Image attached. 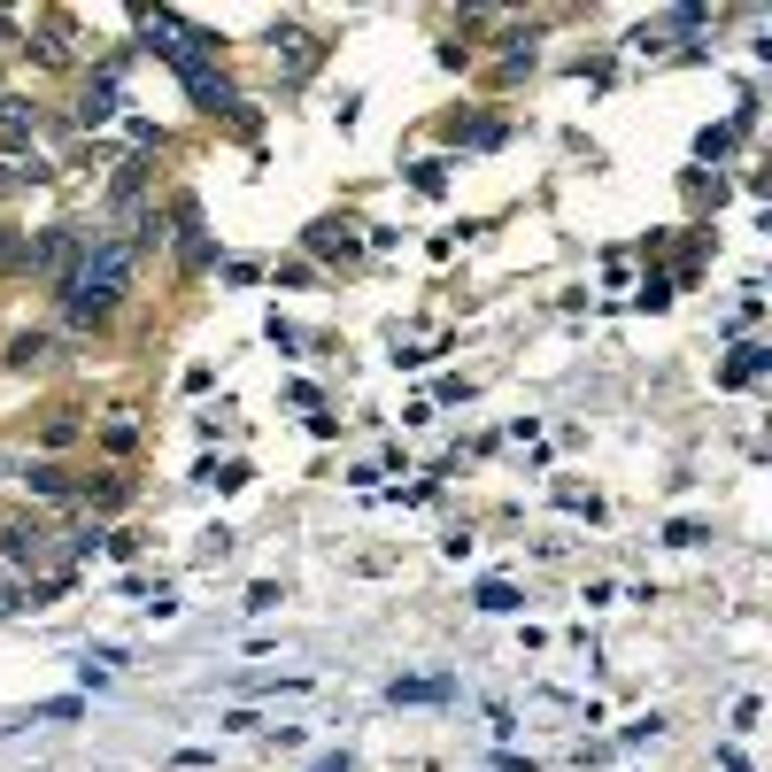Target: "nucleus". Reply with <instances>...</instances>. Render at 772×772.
<instances>
[{
    "mask_svg": "<svg viewBox=\"0 0 772 772\" xmlns=\"http://www.w3.org/2000/svg\"><path fill=\"white\" fill-rule=\"evenodd\" d=\"M140 39H148L154 62H170V70L186 78L193 109H209V117H232V109H240V93H232V86H224V70H217V47H224V39L193 31L178 8H154V16H140Z\"/></svg>",
    "mask_w": 772,
    "mask_h": 772,
    "instance_id": "1",
    "label": "nucleus"
},
{
    "mask_svg": "<svg viewBox=\"0 0 772 772\" xmlns=\"http://www.w3.org/2000/svg\"><path fill=\"white\" fill-rule=\"evenodd\" d=\"M132 271H140L132 240H93V248H86V263L54 287V294L70 302V324H109L117 302L132 294Z\"/></svg>",
    "mask_w": 772,
    "mask_h": 772,
    "instance_id": "2",
    "label": "nucleus"
},
{
    "mask_svg": "<svg viewBox=\"0 0 772 772\" xmlns=\"http://www.w3.org/2000/svg\"><path fill=\"white\" fill-rule=\"evenodd\" d=\"M93 240H101V232H86V224H47V232L31 240V263H23V271H39V279H54V287H62V279L86 263V248H93Z\"/></svg>",
    "mask_w": 772,
    "mask_h": 772,
    "instance_id": "3",
    "label": "nucleus"
},
{
    "mask_svg": "<svg viewBox=\"0 0 772 772\" xmlns=\"http://www.w3.org/2000/svg\"><path fill=\"white\" fill-rule=\"evenodd\" d=\"M124 62H132V54H109V62L93 70V86H86V93H78V109H70V124H78V132H93V124H109V117L124 109Z\"/></svg>",
    "mask_w": 772,
    "mask_h": 772,
    "instance_id": "4",
    "label": "nucleus"
},
{
    "mask_svg": "<svg viewBox=\"0 0 772 772\" xmlns=\"http://www.w3.org/2000/svg\"><path fill=\"white\" fill-rule=\"evenodd\" d=\"M271 54H279V70L302 86L309 70L324 62V39H317V31H294V23H271Z\"/></svg>",
    "mask_w": 772,
    "mask_h": 772,
    "instance_id": "5",
    "label": "nucleus"
},
{
    "mask_svg": "<svg viewBox=\"0 0 772 772\" xmlns=\"http://www.w3.org/2000/svg\"><path fill=\"white\" fill-rule=\"evenodd\" d=\"M302 248L309 255H324V263H355V255H363V232L340 224V217H317V224L302 232Z\"/></svg>",
    "mask_w": 772,
    "mask_h": 772,
    "instance_id": "6",
    "label": "nucleus"
},
{
    "mask_svg": "<svg viewBox=\"0 0 772 772\" xmlns=\"http://www.w3.org/2000/svg\"><path fill=\"white\" fill-rule=\"evenodd\" d=\"M0 140H8V154L23 162V148L39 140V109L23 101V93H0Z\"/></svg>",
    "mask_w": 772,
    "mask_h": 772,
    "instance_id": "7",
    "label": "nucleus"
},
{
    "mask_svg": "<svg viewBox=\"0 0 772 772\" xmlns=\"http://www.w3.org/2000/svg\"><path fill=\"white\" fill-rule=\"evenodd\" d=\"M765 371H772V348H765V340H742V348L719 363V387H758Z\"/></svg>",
    "mask_w": 772,
    "mask_h": 772,
    "instance_id": "8",
    "label": "nucleus"
},
{
    "mask_svg": "<svg viewBox=\"0 0 772 772\" xmlns=\"http://www.w3.org/2000/svg\"><path fill=\"white\" fill-rule=\"evenodd\" d=\"M23 487H31L39 502H70V494H78V479H70L62 463H23Z\"/></svg>",
    "mask_w": 772,
    "mask_h": 772,
    "instance_id": "9",
    "label": "nucleus"
},
{
    "mask_svg": "<svg viewBox=\"0 0 772 772\" xmlns=\"http://www.w3.org/2000/svg\"><path fill=\"white\" fill-rule=\"evenodd\" d=\"M0 557H8V564H39V557H47V533H39V525H0Z\"/></svg>",
    "mask_w": 772,
    "mask_h": 772,
    "instance_id": "10",
    "label": "nucleus"
},
{
    "mask_svg": "<svg viewBox=\"0 0 772 772\" xmlns=\"http://www.w3.org/2000/svg\"><path fill=\"white\" fill-rule=\"evenodd\" d=\"M449 140H463V148H502V140H510V124H502V117H457V124H449Z\"/></svg>",
    "mask_w": 772,
    "mask_h": 772,
    "instance_id": "11",
    "label": "nucleus"
},
{
    "mask_svg": "<svg viewBox=\"0 0 772 772\" xmlns=\"http://www.w3.org/2000/svg\"><path fill=\"white\" fill-rule=\"evenodd\" d=\"M54 355V332H16L8 340V371H31V363H47Z\"/></svg>",
    "mask_w": 772,
    "mask_h": 772,
    "instance_id": "12",
    "label": "nucleus"
},
{
    "mask_svg": "<svg viewBox=\"0 0 772 772\" xmlns=\"http://www.w3.org/2000/svg\"><path fill=\"white\" fill-rule=\"evenodd\" d=\"M457 695V680H394L387 688V703H449Z\"/></svg>",
    "mask_w": 772,
    "mask_h": 772,
    "instance_id": "13",
    "label": "nucleus"
},
{
    "mask_svg": "<svg viewBox=\"0 0 772 772\" xmlns=\"http://www.w3.org/2000/svg\"><path fill=\"white\" fill-rule=\"evenodd\" d=\"M471 603H479V611H487V618H510V611H518V603H525V595H518L510 580H479V595H471Z\"/></svg>",
    "mask_w": 772,
    "mask_h": 772,
    "instance_id": "14",
    "label": "nucleus"
},
{
    "mask_svg": "<svg viewBox=\"0 0 772 772\" xmlns=\"http://www.w3.org/2000/svg\"><path fill=\"white\" fill-rule=\"evenodd\" d=\"M533 70V31H502V78H525Z\"/></svg>",
    "mask_w": 772,
    "mask_h": 772,
    "instance_id": "15",
    "label": "nucleus"
},
{
    "mask_svg": "<svg viewBox=\"0 0 772 772\" xmlns=\"http://www.w3.org/2000/svg\"><path fill=\"white\" fill-rule=\"evenodd\" d=\"M101 449H109V457H132V449H140V425H132V410H117V418L101 425Z\"/></svg>",
    "mask_w": 772,
    "mask_h": 772,
    "instance_id": "16",
    "label": "nucleus"
},
{
    "mask_svg": "<svg viewBox=\"0 0 772 772\" xmlns=\"http://www.w3.org/2000/svg\"><path fill=\"white\" fill-rule=\"evenodd\" d=\"M734 140H742L734 124H703V132H695V162H719V154H734Z\"/></svg>",
    "mask_w": 772,
    "mask_h": 772,
    "instance_id": "17",
    "label": "nucleus"
},
{
    "mask_svg": "<svg viewBox=\"0 0 772 772\" xmlns=\"http://www.w3.org/2000/svg\"><path fill=\"white\" fill-rule=\"evenodd\" d=\"M449 170H457L449 154H425V162L410 170V186H418V193H449Z\"/></svg>",
    "mask_w": 772,
    "mask_h": 772,
    "instance_id": "18",
    "label": "nucleus"
},
{
    "mask_svg": "<svg viewBox=\"0 0 772 772\" xmlns=\"http://www.w3.org/2000/svg\"><path fill=\"white\" fill-rule=\"evenodd\" d=\"M140 186H148V162L132 154V162H117V178H109V201H140Z\"/></svg>",
    "mask_w": 772,
    "mask_h": 772,
    "instance_id": "19",
    "label": "nucleus"
},
{
    "mask_svg": "<svg viewBox=\"0 0 772 772\" xmlns=\"http://www.w3.org/2000/svg\"><path fill=\"white\" fill-rule=\"evenodd\" d=\"M178 263H186V271H209V263H217L209 232H186V240H178Z\"/></svg>",
    "mask_w": 772,
    "mask_h": 772,
    "instance_id": "20",
    "label": "nucleus"
},
{
    "mask_svg": "<svg viewBox=\"0 0 772 772\" xmlns=\"http://www.w3.org/2000/svg\"><path fill=\"white\" fill-rule=\"evenodd\" d=\"M201 487L232 494V487H248V463H201Z\"/></svg>",
    "mask_w": 772,
    "mask_h": 772,
    "instance_id": "21",
    "label": "nucleus"
},
{
    "mask_svg": "<svg viewBox=\"0 0 772 772\" xmlns=\"http://www.w3.org/2000/svg\"><path fill=\"white\" fill-rule=\"evenodd\" d=\"M132 502V487L124 479H101V487H86V510H124Z\"/></svg>",
    "mask_w": 772,
    "mask_h": 772,
    "instance_id": "22",
    "label": "nucleus"
},
{
    "mask_svg": "<svg viewBox=\"0 0 772 772\" xmlns=\"http://www.w3.org/2000/svg\"><path fill=\"white\" fill-rule=\"evenodd\" d=\"M711 541V525H695V518H672L664 525V549H703Z\"/></svg>",
    "mask_w": 772,
    "mask_h": 772,
    "instance_id": "23",
    "label": "nucleus"
},
{
    "mask_svg": "<svg viewBox=\"0 0 772 772\" xmlns=\"http://www.w3.org/2000/svg\"><path fill=\"white\" fill-rule=\"evenodd\" d=\"M633 309H672V279H656V271H649V279H641V294H633Z\"/></svg>",
    "mask_w": 772,
    "mask_h": 772,
    "instance_id": "24",
    "label": "nucleus"
},
{
    "mask_svg": "<svg viewBox=\"0 0 772 772\" xmlns=\"http://www.w3.org/2000/svg\"><path fill=\"white\" fill-rule=\"evenodd\" d=\"M688 193H703V201L719 209V201H726V178H711V170H688Z\"/></svg>",
    "mask_w": 772,
    "mask_h": 772,
    "instance_id": "25",
    "label": "nucleus"
},
{
    "mask_svg": "<svg viewBox=\"0 0 772 772\" xmlns=\"http://www.w3.org/2000/svg\"><path fill=\"white\" fill-rule=\"evenodd\" d=\"M224 557H232V533L209 525V533H201V564H224Z\"/></svg>",
    "mask_w": 772,
    "mask_h": 772,
    "instance_id": "26",
    "label": "nucleus"
},
{
    "mask_svg": "<svg viewBox=\"0 0 772 772\" xmlns=\"http://www.w3.org/2000/svg\"><path fill=\"white\" fill-rule=\"evenodd\" d=\"M39 441H47V449H70V441H78V425H70V418H47V433H39Z\"/></svg>",
    "mask_w": 772,
    "mask_h": 772,
    "instance_id": "27",
    "label": "nucleus"
},
{
    "mask_svg": "<svg viewBox=\"0 0 772 772\" xmlns=\"http://www.w3.org/2000/svg\"><path fill=\"white\" fill-rule=\"evenodd\" d=\"M0 47H23V23H16L8 8H0Z\"/></svg>",
    "mask_w": 772,
    "mask_h": 772,
    "instance_id": "28",
    "label": "nucleus"
},
{
    "mask_svg": "<svg viewBox=\"0 0 772 772\" xmlns=\"http://www.w3.org/2000/svg\"><path fill=\"white\" fill-rule=\"evenodd\" d=\"M8 611H23V588H16V580H0V618Z\"/></svg>",
    "mask_w": 772,
    "mask_h": 772,
    "instance_id": "29",
    "label": "nucleus"
},
{
    "mask_svg": "<svg viewBox=\"0 0 772 772\" xmlns=\"http://www.w3.org/2000/svg\"><path fill=\"white\" fill-rule=\"evenodd\" d=\"M309 772H348V750H332V758H317Z\"/></svg>",
    "mask_w": 772,
    "mask_h": 772,
    "instance_id": "30",
    "label": "nucleus"
}]
</instances>
